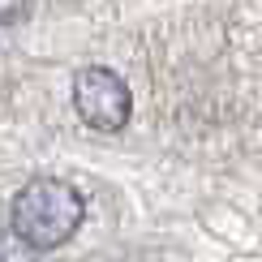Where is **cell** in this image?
I'll return each mask as SVG.
<instances>
[{
	"label": "cell",
	"mask_w": 262,
	"mask_h": 262,
	"mask_svg": "<svg viewBox=\"0 0 262 262\" xmlns=\"http://www.w3.org/2000/svg\"><path fill=\"white\" fill-rule=\"evenodd\" d=\"M86 220V202L69 181L60 177H35L17 189L9 206V228L26 249H60Z\"/></svg>",
	"instance_id": "6da1fadb"
},
{
	"label": "cell",
	"mask_w": 262,
	"mask_h": 262,
	"mask_svg": "<svg viewBox=\"0 0 262 262\" xmlns=\"http://www.w3.org/2000/svg\"><path fill=\"white\" fill-rule=\"evenodd\" d=\"M30 13V0H0V26H13Z\"/></svg>",
	"instance_id": "3957f363"
},
{
	"label": "cell",
	"mask_w": 262,
	"mask_h": 262,
	"mask_svg": "<svg viewBox=\"0 0 262 262\" xmlns=\"http://www.w3.org/2000/svg\"><path fill=\"white\" fill-rule=\"evenodd\" d=\"M73 107L91 129L121 134L129 125V116H134V95H129L125 78L112 73L107 64H86L73 78Z\"/></svg>",
	"instance_id": "7a4b0ae2"
}]
</instances>
